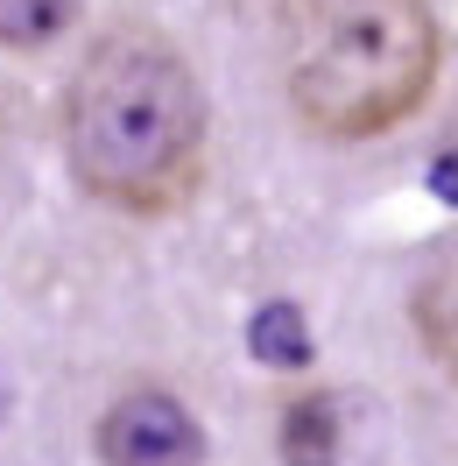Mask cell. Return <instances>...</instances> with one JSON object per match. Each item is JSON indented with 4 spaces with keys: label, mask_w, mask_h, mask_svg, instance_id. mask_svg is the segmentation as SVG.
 Listing matches in <instances>:
<instances>
[{
    "label": "cell",
    "mask_w": 458,
    "mask_h": 466,
    "mask_svg": "<svg viewBox=\"0 0 458 466\" xmlns=\"http://www.w3.org/2000/svg\"><path fill=\"white\" fill-rule=\"evenodd\" d=\"M204 148L212 106L170 35L134 15L92 35L64 86V163L78 191L127 219H163L198 198Z\"/></svg>",
    "instance_id": "obj_1"
},
{
    "label": "cell",
    "mask_w": 458,
    "mask_h": 466,
    "mask_svg": "<svg viewBox=\"0 0 458 466\" xmlns=\"http://www.w3.org/2000/svg\"><path fill=\"white\" fill-rule=\"evenodd\" d=\"M289 114L317 142H373L423 114L444 71L430 0H283L275 22Z\"/></svg>",
    "instance_id": "obj_2"
},
{
    "label": "cell",
    "mask_w": 458,
    "mask_h": 466,
    "mask_svg": "<svg viewBox=\"0 0 458 466\" xmlns=\"http://www.w3.org/2000/svg\"><path fill=\"white\" fill-rule=\"evenodd\" d=\"M92 452H99V466H204L212 460L198 410L170 389H155V381L120 389L106 403L99 431H92Z\"/></svg>",
    "instance_id": "obj_3"
},
{
    "label": "cell",
    "mask_w": 458,
    "mask_h": 466,
    "mask_svg": "<svg viewBox=\"0 0 458 466\" xmlns=\"http://www.w3.org/2000/svg\"><path fill=\"white\" fill-rule=\"evenodd\" d=\"M409 325H416L430 360L444 375H458V233L423 255L416 283H409Z\"/></svg>",
    "instance_id": "obj_4"
},
{
    "label": "cell",
    "mask_w": 458,
    "mask_h": 466,
    "mask_svg": "<svg viewBox=\"0 0 458 466\" xmlns=\"http://www.w3.org/2000/svg\"><path fill=\"white\" fill-rule=\"evenodd\" d=\"M283 466H339V403L324 389L283 403Z\"/></svg>",
    "instance_id": "obj_5"
},
{
    "label": "cell",
    "mask_w": 458,
    "mask_h": 466,
    "mask_svg": "<svg viewBox=\"0 0 458 466\" xmlns=\"http://www.w3.org/2000/svg\"><path fill=\"white\" fill-rule=\"evenodd\" d=\"M247 347H254V360L261 368H311V325H304V311L289 304V297H268L254 319H247Z\"/></svg>",
    "instance_id": "obj_6"
},
{
    "label": "cell",
    "mask_w": 458,
    "mask_h": 466,
    "mask_svg": "<svg viewBox=\"0 0 458 466\" xmlns=\"http://www.w3.org/2000/svg\"><path fill=\"white\" fill-rule=\"evenodd\" d=\"M85 0H0V50H43L78 22Z\"/></svg>",
    "instance_id": "obj_7"
},
{
    "label": "cell",
    "mask_w": 458,
    "mask_h": 466,
    "mask_svg": "<svg viewBox=\"0 0 458 466\" xmlns=\"http://www.w3.org/2000/svg\"><path fill=\"white\" fill-rule=\"evenodd\" d=\"M430 191H437L444 205H458V135L437 148V156H430Z\"/></svg>",
    "instance_id": "obj_8"
}]
</instances>
